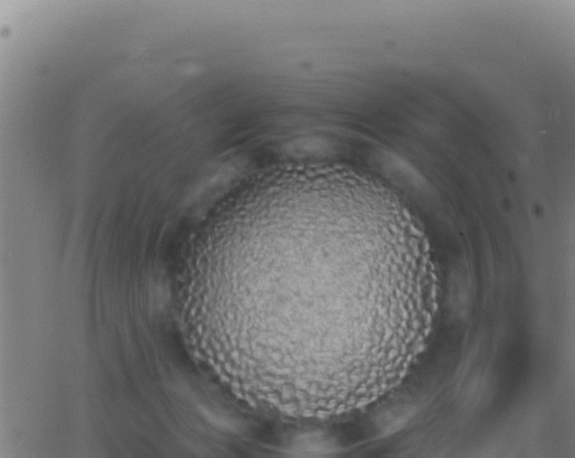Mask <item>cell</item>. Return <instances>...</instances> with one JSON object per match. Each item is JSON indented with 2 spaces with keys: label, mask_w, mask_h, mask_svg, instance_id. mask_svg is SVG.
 Returning <instances> with one entry per match:
<instances>
[{
  "label": "cell",
  "mask_w": 575,
  "mask_h": 458,
  "mask_svg": "<svg viewBox=\"0 0 575 458\" xmlns=\"http://www.w3.org/2000/svg\"><path fill=\"white\" fill-rule=\"evenodd\" d=\"M344 233L321 236L298 258L281 256L283 265L268 266L274 273H259L262 340L359 385L388 353L398 285L386 236Z\"/></svg>",
  "instance_id": "cell-1"
}]
</instances>
